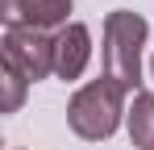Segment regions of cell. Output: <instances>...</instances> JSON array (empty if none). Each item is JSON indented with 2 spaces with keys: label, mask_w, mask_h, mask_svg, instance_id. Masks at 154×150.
<instances>
[{
  "label": "cell",
  "mask_w": 154,
  "mask_h": 150,
  "mask_svg": "<svg viewBox=\"0 0 154 150\" xmlns=\"http://www.w3.org/2000/svg\"><path fill=\"white\" fill-rule=\"evenodd\" d=\"M121 113H125V88L117 79H92L88 88H79L71 104H67V125L75 129L83 142H104L117 133L121 125Z\"/></svg>",
  "instance_id": "obj_1"
},
{
  "label": "cell",
  "mask_w": 154,
  "mask_h": 150,
  "mask_svg": "<svg viewBox=\"0 0 154 150\" xmlns=\"http://www.w3.org/2000/svg\"><path fill=\"white\" fill-rule=\"evenodd\" d=\"M146 21L129 8H117L104 17V67L108 79H117L125 92L142 83V46H146Z\"/></svg>",
  "instance_id": "obj_2"
},
{
  "label": "cell",
  "mask_w": 154,
  "mask_h": 150,
  "mask_svg": "<svg viewBox=\"0 0 154 150\" xmlns=\"http://www.w3.org/2000/svg\"><path fill=\"white\" fill-rule=\"evenodd\" d=\"M4 63L38 83L54 71V38L42 29H4Z\"/></svg>",
  "instance_id": "obj_3"
},
{
  "label": "cell",
  "mask_w": 154,
  "mask_h": 150,
  "mask_svg": "<svg viewBox=\"0 0 154 150\" xmlns=\"http://www.w3.org/2000/svg\"><path fill=\"white\" fill-rule=\"evenodd\" d=\"M71 0H0V17L8 29H63Z\"/></svg>",
  "instance_id": "obj_4"
},
{
  "label": "cell",
  "mask_w": 154,
  "mask_h": 150,
  "mask_svg": "<svg viewBox=\"0 0 154 150\" xmlns=\"http://www.w3.org/2000/svg\"><path fill=\"white\" fill-rule=\"evenodd\" d=\"M88 58H92V33H88V25H63L58 33H54V75L58 79H79L83 67H88Z\"/></svg>",
  "instance_id": "obj_5"
},
{
  "label": "cell",
  "mask_w": 154,
  "mask_h": 150,
  "mask_svg": "<svg viewBox=\"0 0 154 150\" xmlns=\"http://www.w3.org/2000/svg\"><path fill=\"white\" fill-rule=\"evenodd\" d=\"M129 138L137 150H154V92H137L129 108Z\"/></svg>",
  "instance_id": "obj_6"
},
{
  "label": "cell",
  "mask_w": 154,
  "mask_h": 150,
  "mask_svg": "<svg viewBox=\"0 0 154 150\" xmlns=\"http://www.w3.org/2000/svg\"><path fill=\"white\" fill-rule=\"evenodd\" d=\"M25 75L21 71H13V67H8V63H4V96H0V108H4V113H17V108H21V100H25Z\"/></svg>",
  "instance_id": "obj_7"
},
{
  "label": "cell",
  "mask_w": 154,
  "mask_h": 150,
  "mask_svg": "<svg viewBox=\"0 0 154 150\" xmlns=\"http://www.w3.org/2000/svg\"><path fill=\"white\" fill-rule=\"evenodd\" d=\"M150 75H154V58H150Z\"/></svg>",
  "instance_id": "obj_8"
}]
</instances>
